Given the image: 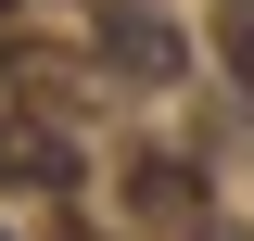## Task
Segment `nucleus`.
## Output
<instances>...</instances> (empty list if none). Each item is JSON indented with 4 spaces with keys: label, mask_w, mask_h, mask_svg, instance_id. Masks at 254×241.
Wrapping results in <instances>:
<instances>
[{
    "label": "nucleus",
    "mask_w": 254,
    "mask_h": 241,
    "mask_svg": "<svg viewBox=\"0 0 254 241\" xmlns=\"http://www.w3.org/2000/svg\"><path fill=\"white\" fill-rule=\"evenodd\" d=\"M102 63L140 76V89H165V76H178V26H165L153 0H102Z\"/></svg>",
    "instance_id": "1"
},
{
    "label": "nucleus",
    "mask_w": 254,
    "mask_h": 241,
    "mask_svg": "<svg viewBox=\"0 0 254 241\" xmlns=\"http://www.w3.org/2000/svg\"><path fill=\"white\" fill-rule=\"evenodd\" d=\"M0 190H76V140L51 115H0Z\"/></svg>",
    "instance_id": "2"
},
{
    "label": "nucleus",
    "mask_w": 254,
    "mask_h": 241,
    "mask_svg": "<svg viewBox=\"0 0 254 241\" xmlns=\"http://www.w3.org/2000/svg\"><path fill=\"white\" fill-rule=\"evenodd\" d=\"M127 203H140V216H165V229H203V165L140 152V165H127Z\"/></svg>",
    "instance_id": "3"
},
{
    "label": "nucleus",
    "mask_w": 254,
    "mask_h": 241,
    "mask_svg": "<svg viewBox=\"0 0 254 241\" xmlns=\"http://www.w3.org/2000/svg\"><path fill=\"white\" fill-rule=\"evenodd\" d=\"M216 51H229V76H242V102H254V13H229V38H216Z\"/></svg>",
    "instance_id": "4"
},
{
    "label": "nucleus",
    "mask_w": 254,
    "mask_h": 241,
    "mask_svg": "<svg viewBox=\"0 0 254 241\" xmlns=\"http://www.w3.org/2000/svg\"><path fill=\"white\" fill-rule=\"evenodd\" d=\"M190 241H254V229H229V216H203V229H190Z\"/></svg>",
    "instance_id": "5"
},
{
    "label": "nucleus",
    "mask_w": 254,
    "mask_h": 241,
    "mask_svg": "<svg viewBox=\"0 0 254 241\" xmlns=\"http://www.w3.org/2000/svg\"><path fill=\"white\" fill-rule=\"evenodd\" d=\"M51 241H89V229H51Z\"/></svg>",
    "instance_id": "6"
},
{
    "label": "nucleus",
    "mask_w": 254,
    "mask_h": 241,
    "mask_svg": "<svg viewBox=\"0 0 254 241\" xmlns=\"http://www.w3.org/2000/svg\"><path fill=\"white\" fill-rule=\"evenodd\" d=\"M0 13H13V0H0Z\"/></svg>",
    "instance_id": "7"
}]
</instances>
